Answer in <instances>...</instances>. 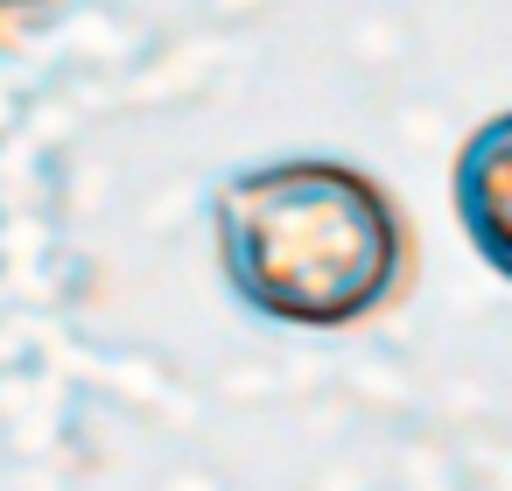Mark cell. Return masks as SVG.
<instances>
[{"label":"cell","instance_id":"obj_3","mask_svg":"<svg viewBox=\"0 0 512 491\" xmlns=\"http://www.w3.org/2000/svg\"><path fill=\"white\" fill-rule=\"evenodd\" d=\"M43 0H0V22H36Z\"/></svg>","mask_w":512,"mask_h":491},{"label":"cell","instance_id":"obj_2","mask_svg":"<svg viewBox=\"0 0 512 491\" xmlns=\"http://www.w3.org/2000/svg\"><path fill=\"white\" fill-rule=\"evenodd\" d=\"M449 204H456V225L477 246V260L512 281V113H491L456 148Z\"/></svg>","mask_w":512,"mask_h":491},{"label":"cell","instance_id":"obj_1","mask_svg":"<svg viewBox=\"0 0 512 491\" xmlns=\"http://www.w3.org/2000/svg\"><path fill=\"white\" fill-rule=\"evenodd\" d=\"M211 239L225 288L288 330L372 323L414 274V239L393 190L323 155L232 169L211 197Z\"/></svg>","mask_w":512,"mask_h":491}]
</instances>
